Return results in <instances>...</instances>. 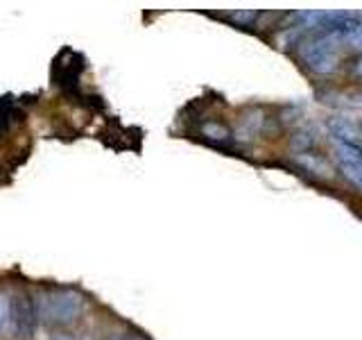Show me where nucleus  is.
I'll list each match as a JSON object with an SVG mask.
<instances>
[{
    "label": "nucleus",
    "mask_w": 362,
    "mask_h": 340,
    "mask_svg": "<svg viewBox=\"0 0 362 340\" xmlns=\"http://www.w3.org/2000/svg\"><path fill=\"white\" fill-rule=\"evenodd\" d=\"M84 311V298L75 290H50L39 302V317L50 327L73 324Z\"/></svg>",
    "instance_id": "obj_1"
},
{
    "label": "nucleus",
    "mask_w": 362,
    "mask_h": 340,
    "mask_svg": "<svg viewBox=\"0 0 362 340\" xmlns=\"http://www.w3.org/2000/svg\"><path fill=\"white\" fill-rule=\"evenodd\" d=\"M39 324V306L34 304L30 293H21L11 302V327L21 338H32Z\"/></svg>",
    "instance_id": "obj_2"
},
{
    "label": "nucleus",
    "mask_w": 362,
    "mask_h": 340,
    "mask_svg": "<svg viewBox=\"0 0 362 340\" xmlns=\"http://www.w3.org/2000/svg\"><path fill=\"white\" fill-rule=\"evenodd\" d=\"M328 125H331V130H333L335 143L339 147H344V150L354 152L356 157L362 159V120L356 123V120H349V118L337 116V118H333Z\"/></svg>",
    "instance_id": "obj_3"
},
{
    "label": "nucleus",
    "mask_w": 362,
    "mask_h": 340,
    "mask_svg": "<svg viewBox=\"0 0 362 340\" xmlns=\"http://www.w3.org/2000/svg\"><path fill=\"white\" fill-rule=\"evenodd\" d=\"M337 166L344 173V177L349 181H354V184L362 191V159L337 145Z\"/></svg>",
    "instance_id": "obj_4"
},
{
    "label": "nucleus",
    "mask_w": 362,
    "mask_h": 340,
    "mask_svg": "<svg viewBox=\"0 0 362 340\" xmlns=\"http://www.w3.org/2000/svg\"><path fill=\"white\" fill-rule=\"evenodd\" d=\"M9 322H11V302L7 295H0V334L5 332Z\"/></svg>",
    "instance_id": "obj_5"
},
{
    "label": "nucleus",
    "mask_w": 362,
    "mask_h": 340,
    "mask_svg": "<svg viewBox=\"0 0 362 340\" xmlns=\"http://www.w3.org/2000/svg\"><path fill=\"white\" fill-rule=\"evenodd\" d=\"M129 340H139V338H129Z\"/></svg>",
    "instance_id": "obj_6"
}]
</instances>
